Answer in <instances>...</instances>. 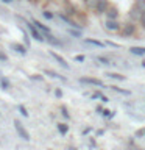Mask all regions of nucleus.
<instances>
[{"label": "nucleus", "mask_w": 145, "mask_h": 150, "mask_svg": "<svg viewBox=\"0 0 145 150\" xmlns=\"http://www.w3.org/2000/svg\"><path fill=\"white\" fill-rule=\"evenodd\" d=\"M97 97H101V94L100 92H94L92 94V98H97Z\"/></svg>", "instance_id": "c756f323"}, {"label": "nucleus", "mask_w": 145, "mask_h": 150, "mask_svg": "<svg viewBox=\"0 0 145 150\" xmlns=\"http://www.w3.org/2000/svg\"><path fill=\"white\" fill-rule=\"evenodd\" d=\"M105 16L106 19H119V9H117L115 5H109V8L106 9V13H105Z\"/></svg>", "instance_id": "6e6552de"}, {"label": "nucleus", "mask_w": 145, "mask_h": 150, "mask_svg": "<svg viewBox=\"0 0 145 150\" xmlns=\"http://www.w3.org/2000/svg\"><path fill=\"white\" fill-rule=\"evenodd\" d=\"M6 59H8V58H6V55H5L3 52L0 50V61H6Z\"/></svg>", "instance_id": "c85d7f7f"}, {"label": "nucleus", "mask_w": 145, "mask_h": 150, "mask_svg": "<svg viewBox=\"0 0 145 150\" xmlns=\"http://www.w3.org/2000/svg\"><path fill=\"white\" fill-rule=\"evenodd\" d=\"M97 59L100 61L101 64H105V66H109V64H111V63H109V59L105 58V56H97Z\"/></svg>", "instance_id": "412c9836"}, {"label": "nucleus", "mask_w": 145, "mask_h": 150, "mask_svg": "<svg viewBox=\"0 0 145 150\" xmlns=\"http://www.w3.org/2000/svg\"><path fill=\"white\" fill-rule=\"evenodd\" d=\"M45 74L49 75V77H51V78H58L59 81H65V78H64V77H61L59 74H56V72H53V70H45Z\"/></svg>", "instance_id": "2eb2a0df"}, {"label": "nucleus", "mask_w": 145, "mask_h": 150, "mask_svg": "<svg viewBox=\"0 0 145 150\" xmlns=\"http://www.w3.org/2000/svg\"><path fill=\"white\" fill-rule=\"evenodd\" d=\"M50 55L53 56V58H55L56 61H58V63H59L61 66H63V67H65V69H69V64H67V61H65V59L63 58V56L59 55V53H56V52H50Z\"/></svg>", "instance_id": "9d476101"}, {"label": "nucleus", "mask_w": 145, "mask_h": 150, "mask_svg": "<svg viewBox=\"0 0 145 150\" xmlns=\"http://www.w3.org/2000/svg\"><path fill=\"white\" fill-rule=\"evenodd\" d=\"M130 53L137 55V56H144L145 55V47H130Z\"/></svg>", "instance_id": "ddd939ff"}, {"label": "nucleus", "mask_w": 145, "mask_h": 150, "mask_svg": "<svg viewBox=\"0 0 145 150\" xmlns=\"http://www.w3.org/2000/svg\"><path fill=\"white\" fill-rule=\"evenodd\" d=\"M83 3H84V6H86L89 11H95L98 0H83Z\"/></svg>", "instance_id": "9b49d317"}, {"label": "nucleus", "mask_w": 145, "mask_h": 150, "mask_svg": "<svg viewBox=\"0 0 145 150\" xmlns=\"http://www.w3.org/2000/svg\"><path fill=\"white\" fill-rule=\"evenodd\" d=\"M2 2H5V3H11L13 0H2Z\"/></svg>", "instance_id": "473e14b6"}, {"label": "nucleus", "mask_w": 145, "mask_h": 150, "mask_svg": "<svg viewBox=\"0 0 145 150\" xmlns=\"http://www.w3.org/2000/svg\"><path fill=\"white\" fill-rule=\"evenodd\" d=\"M27 28H28V31H30V35L33 36V38H34V39L36 41H45V35H44V33H42L41 30H39V28H37L36 25H34V22H27Z\"/></svg>", "instance_id": "f257e3e1"}, {"label": "nucleus", "mask_w": 145, "mask_h": 150, "mask_svg": "<svg viewBox=\"0 0 145 150\" xmlns=\"http://www.w3.org/2000/svg\"><path fill=\"white\" fill-rule=\"evenodd\" d=\"M14 128H16L17 134L20 136V138H22L23 141H30V134H28V131H27V128H25V127H23V124H22V122H19V120H14Z\"/></svg>", "instance_id": "7ed1b4c3"}, {"label": "nucleus", "mask_w": 145, "mask_h": 150, "mask_svg": "<svg viewBox=\"0 0 145 150\" xmlns=\"http://www.w3.org/2000/svg\"><path fill=\"white\" fill-rule=\"evenodd\" d=\"M75 61H77V63H83V61H84V56H83V55H77V56H75Z\"/></svg>", "instance_id": "a878e982"}, {"label": "nucleus", "mask_w": 145, "mask_h": 150, "mask_svg": "<svg viewBox=\"0 0 145 150\" xmlns=\"http://www.w3.org/2000/svg\"><path fill=\"white\" fill-rule=\"evenodd\" d=\"M70 35H73V36H77V38H81V33L80 31H73V30H69Z\"/></svg>", "instance_id": "bb28decb"}, {"label": "nucleus", "mask_w": 145, "mask_h": 150, "mask_svg": "<svg viewBox=\"0 0 145 150\" xmlns=\"http://www.w3.org/2000/svg\"><path fill=\"white\" fill-rule=\"evenodd\" d=\"M84 42L89 45H95V47H100V49H103V47L106 45V42H101V41H97V39H84Z\"/></svg>", "instance_id": "4468645a"}, {"label": "nucleus", "mask_w": 145, "mask_h": 150, "mask_svg": "<svg viewBox=\"0 0 145 150\" xmlns=\"http://www.w3.org/2000/svg\"><path fill=\"white\" fill-rule=\"evenodd\" d=\"M17 108H19V111H20V114H22V116L28 117V111H27V108H25V106H23V105H19Z\"/></svg>", "instance_id": "5701e85b"}, {"label": "nucleus", "mask_w": 145, "mask_h": 150, "mask_svg": "<svg viewBox=\"0 0 145 150\" xmlns=\"http://www.w3.org/2000/svg\"><path fill=\"white\" fill-rule=\"evenodd\" d=\"M120 35L123 36V38L134 36V35H136V25H134V22L131 21V22L123 23V25H122V28H120Z\"/></svg>", "instance_id": "f03ea898"}, {"label": "nucleus", "mask_w": 145, "mask_h": 150, "mask_svg": "<svg viewBox=\"0 0 145 150\" xmlns=\"http://www.w3.org/2000/svg\"><path fill=\"white\" fill-rule=\"evenodd\" d=\"M42 14H44V17H45V19H55V14H51L50 11H44Z\"/></svg>", "instance_id": "b1692460"}, {"label": "nucleus", "mask_w": 145, "mask_h": 150, "mask_svg": "<svg viewBox=\"0 0 145 150\" xmlns=\"http://www.w3.org/2000/svg\"><path fill=\"white\" fill-rule=\"evenodd\" d=\"M0 83H2L3 89H9V88H11V84H9V81H8L6 78H2V80H0Z\"/></svg>", "instance_id": "4be33fe9"}, {"label": "nucleus", "mask_w": 145, "mask_h": 150, "mask_svg": "<svg viewBox=\"0 0 145 150\" xmlns=\"http://www.w3.org/2000/svg\"><path fill=\"white\" fill-rule=\"evenodd\" d=\"M58 17H59L64 23H67V25L73 27V28H80V27H81V25H78V23L75 22V21H72V19H70L69 16H65V14H58Z\"/></svg>", "instance_id": "1a4fd4ad"}, {"label": "nucleus", "mask_w": 145, "mask_h": 150, "mask_svg": "<svg viewBox=\"0 0 145 150\" xmlns=\"http://www.w3.org/2000/svg\"><path fill=\"white\" fill-rule=\"evenodd\" d=\"M105 28L108 31H120L122 25L117 22V19H106L105 22Z\"/></svg>", "instance_id": "20e7f679"}, {"label": "nucleus", "mask_w": 145, "mask_h": 150, "mask_svg": "<svg viewBox=\"0 0 145 150\" xmlns=\"http://www.w3.org/2000/svg\"><path fill=\"white\" fill-rule=\"evenodd\" d=\"M11 47H13V49L16 50V52H19L20 55H27V49H25L23 45H20V44H13Z\"/></svg>", "instance_id": "dca6fc26"}, {"label": "nucleus", "mask_w": 145, "mask_h": 150, "mask_svg": "<svg viewBox=\"0 0 145 150\" xmlns=\"http://www.w3.org/2000/svg\"><path fill=\"white\" fill-rule=\"evenodd\" d=\"M108 77H109V78H114V80H119V81H123V80H126V77H123V75H120V74H112V72L108 74Z\"/></svg>", "instance_id": "a211bd4d"}, {"label": "nucleus", "mask_w": 145, "mask_h": 150, "mask_svg": "<svg viewBox=\"0 0 145 150\" xmlns=\"http://www.w3.org/2000/svg\"><path fill=\"white\" fill-rule=\"evenodd\" d=\"M100 98H101V102H105V103H106V102H109V98H108V97H105V96H101Z\"/></svg>", "instance_id": "7c9ffc66"}, {"label": "nucleus", "mask_w": 145, "mask_h": 150, "mask_svg": "<svg viewBox=\"0 0 145 150\" xmlns=\"http://www.w3.org/2000/svg\"><path fill=\"white\" fill-rule=\"evenodd\" d=\"M33 22H34V25H36L37 28H39V30H41L42 33H44V35H50V33H51L50 28L47 27V25H44L42 22H39V21H33Z\"/></svg>", "instance_id": "f8f14e48"}, {"label": "nucleus", "mask_w": 145, "mask_h": 150, "mask_svg": "<svg viewBox=\"0 0 145 150\" xmlns=\"http://www.w3.org/2000/svg\"><path fill=\"white\" fill-rule=\"evenodd\" d=\"M61 111H63V116H64V117H67V119H69V112H67V110H65L64 106H61Z\"/></svg>", "instance_id": "cd10ccee"}, {"label": "nucleus", "mask_w": 145, "mask_h": 150, "mask_svg": "<svg viewBox=\"0 0 145 150\" xmlns=\"http://www.w3.org/2000/svg\"><path fill=\"white\" fill-rule=\"evenodd\" d=\"M140 25H142V28H144V30H145V11L142 13V17H140Z\"/></svg>", "instance_id": "393cba45"}, {"label": "nucleus", "mask_w": 145, "mask_h": 150, "mask_svg": "<svg viewBox=\"0 0 145 150\" xmlns=\"http://www.w3.org/2000/svg\"><path fill=\"white\" fill-rule=\"evenodd\" d=\"M109 0H98V3H97V8H95V14L97 16H101V14H105L106 13V9L109 8Z\"/></svg>", "instance_id": "423d86ee"}, {"label": "nucleus", "mask_w": 145, "mask_h": 150, "mask_svg": "<svg viewBox=\"0 0 145 150\" xmlns=\"http://www.w3.org/2000/svg\"><path fill=\"white\" fill-rule=\"evenodd\" d=\"M111 89H112V91H115V92H119V94H122V96H130V94H131L128 89H122L119 86H111Z\"/></svg>", "instance_id": "f3484780"}, {"label": "nucleus", "mask_w": 145, "mask_h": 150, "mask_svg": "<svg viewBox=\"0 0 145 150\" xmlns=\"http://www.w3.org/2000/svg\"><path fill=\"white\" fill-rule=\"evenodd\" d=\"M58 131H59L61 134H65L69 131V127L65 125V124H58Z\"/></svg>", "instance_id": "6ab92c4d"}, {"label": "nucleus", "mask_w": 145, "mask_h": 150, "mask_svg": "<svg viewBox=\"0 0 145 150\" xmlns=\"http://www.w3.org/2000/svg\"><path fill=\"white\" fill-rule=\"evenodd\" d=\"M134 5H136V6H139L142 11H145V0H134Z\"/></svg>", "instance_id": "aec40b11"}, {"label": "nucleus", "mask_w": 145, "mask_h": 150, "mask_svg": "<svg viewBox=\"0 0 145 150\" xmlns=\"http://www.w3.org/2000/svg\"><path fill=\"white\" fill-rule=\"evenodd\" d=\"M142 9H140L139 6H136V5H133V8L130 9V13H128V19H131V21H140V17H142Z\"/></svg>", "instance_id": "39448f33"}, {"label": "nucleus", "mask_w": 145, "mask_h": 150, "mask_svg": "<svg viewBox=\"0 0 145 150\" xmlns=\"http://www.w3.org/2000/svg\"><path fill=\"white\" fill-rule=\"evenodd\" d=\"M80 83L83 84H92V86H103V81L98 78H92V77H81Z\"/></svg>", "instance_id": "0eeeda50"}, {"label": "nucleus", "mask_w": 145, "mask_h": 150, "mask_svg": "<svg viewBox=\"0 0 145 150\" xmlns=\"http://www.w3.org/2000/svg\"><path fill=\"white\" fill-rule=\"evenodd\" d=\"M55 94H56V96H58V97H61V96H63V92H61L59 89H56V92H55Z\"/></svg>", "instance_id": "2f4dec72"}]
</instances>
